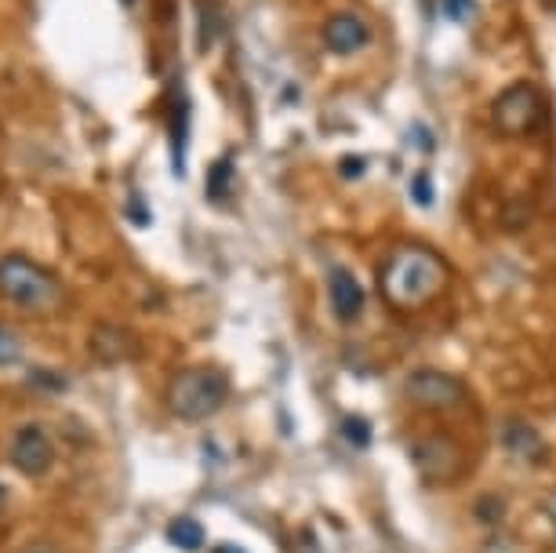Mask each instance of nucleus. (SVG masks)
Here are the masks:
<instances>
[{
	"label": "nucleus",
	"instance_id": "nucleus-12",
	"mask_svg": "<svg viewBox=\"0 0 556 553\" xmlns=\"http://www.w3.org/2000/svg\"><path fill=\"white\" fill-rule=\"evenodd\" d=\"M204 525L193 517H175L172 525H167V542H172L175 550H186V553H197L204 550Z\"/></svg>",
	"mask_w": 556,
	"mask_h": 553
},
{
	"label": "nucleus",
	"instance_id": "nucleus-14",
	"mask_svg": "<svg viewBox=\"0 0 556 553\" xmlns=\"http://www.w3.org/2000/svg\"><path fill=\"white\" fill-rule=\"evenodd\" d=\"M18 353H23V342H18L8 328H0V364H12Z\"/></svg>",
	"mask_w": 556,
	"mask_h": 553
},
{
	"label": "nucleus",
	"instance_id": "nucleus-11",
	"mask_svg": "<svg viewBox=\"0 0 556 553\" xmlns=\"http://www.w3.org/2000/svg\"><path fill=\"white\" fill-rule=\"evenodd\" d=\"M328 296H331V310L339 321H356L364 310V288L356 285V277L350 269H334L328 280Z\"/></svg>",
	"mask_w": 556,
	"mask_h": 553
},
{
	"label": "nucleus",
	"instance_id": "nucleus-3",
	"mask_svg": "<svg viewBox=\"0 0 556 553\" xmlns=\"http://www.w3.org/2000/svg\"><path fill=\"white\" fill-rule=\"evenodd\" d=\"M229 398V379L212 364H197V368H182L172 375L164 390V404L175 419L182 423H204L215 412H223Z\"/></svg>",
	"mask_w": 556,
	"mask_h": 553
},
{
	"label": "nucleus",
	"instance_id": "nucleus-6",
	"mask_svg": "<svg viewBox=\"0 0 556 553\" xmlns=\"http://www.w3.org/2000/svg\"><path fill=\"white\" fill-rule=\"evenodd\" d=\"M412 458L422 469L426 481L433 485H451L455 477H462V452L451 437H440V433H429L422 437L418 444H412Z\"/></svg>",
	"mask_w": 556,
	"mask_h": 553
},
{
	"label": "nucleus",
	"instance_id": "nucleus-5",
	"mask_svg": "<svg viewBox=\"0 0 556 553\" xmlns=\"http://www.w3.org/2000/svg\"><path fill=\"white\" fill-rule=\"evenodd\" d=\"M404 398L422 412H455L469 401L466 382L437 368H418L404 379Z\"/></svg>",
	"mask_w": 556,
	"mask_h": 553
},
{
	"label": "nucleus",
	"instance_id": "nucleus-17",
	"mask_svg": "<svg viewBox=\"0 0 556 553\" xmlns=\"http://www.w3.org/2000/svg\"><path fill=\"white\" fill-rule=\"evenodd\" d=\"M469 8H473V0H447V15L451 18H466Z\"/></svg>",
	"mask_w": 556,
	"mask_h": 553
},
{
	"label": "nucleus",
	"instance_id": "nucleus-8",
	"mask_svg": "<svg viewBox=\"0 0 556 553\" xmlns=\"http://www.w3.org/2000/svg\"><path fill=\"white\" fill-rule=\"evenodd\" d=\"M367 40H371V29L361 15L353 12H334L328 18V26H324V45H328L334 55H353V51H361Z\"/></svg>",
	"mask_w": 556,
	"mask_h": 553
},
{
	"label": "nucleus",
	"instance_id": "nucleus-1",
	"mask_svg": "<svg viewBox=\"0 0 556 553\" xmlns=\"http://www.w3.org/2000/svg\"><path fill=\"white\" fill-rule=\"evenodd\" d=\"M451 285L447 259L426 244H404L379 269V291L393 310H422Z\"/></svg>",
	"mask_w": 556,
	"mask_h": 553
},
{
	"label": "nucleus",
	"instance_id": "nucleus-7",
	"mask_svg": "<svg viewBox=\"0 0 556 553\" xmlns=\"http://www.w3.org/2000/svg\"><path fill=\"white\" fill-rule=\"evenodd\" d=\"M51 463H55V444H51V437L40 430V426H23L12 441V466L26 477H40V474H48Z\"/></svg>",
	"mask_w": 556,
	"mask_h": 553
},
{
	"label": "nucleus",
	"instance_id": "nucleus-9",
	"mask_svg": "<svg viewBox=\"0 0 556 553\" xmlns=\"http://www.w3.org/2000/svg\"><path fill=\"white\" fill-rule=\"evenodd\" d=\"M502 448H506L513 458H520V463H542L545 458L542 433L523 419H509L502 426Z\"/></svg>",
	"mask_w": 556,
	"mask_h": 553
},
{
	"label": "nucleus",
	"instance_id": "nucleus-13",
	"mask_svg": "<svg viewBox=\"0 0 556 553\" xmlns=\"http://www.w3.org/2000/svg\"><path fill=\"white\" fill-rule=\"evenodd\" d=\"M339 430H342V437L353 448H367V444H371V426H367L364 419H356V415H345Z\"/></svg>",
	"mask_w": 556,
	"mask_h": 553
},
{
	"label": "nucleus",
	"instance_id": "nucleus-15",
	"mask_svg": "<svg viewBox=\"0 0 556 553\" xmlns=\"http://www.w3.org/2000/svg\"><path fill=\"white\" fill-rule=\"evenodd\" d=\"M477 517L488 520V525H498V520L506 517V510H502L498 499H480V503H477Z\"/></svg>",
	"mask_w": 556,
	"mask_h": 553
},
{
	"label": "nucleus",
	"instance_id": "nucleus-19",
	"mask_svg": "<svg viewBox=\"0 0 556 553\" xmlns=\"http://www.w3.org/2000/svg\"><path fill=\"white\" fill-rule=\"evenodd\" d=\"M215 553H244V550H237V546H218Z\"/></svg>",
	"mask_w": 556,
	"mask_h": 553
},
{
	"label": "nucleus",
	"instance_id": "nucleus-2",
	"mask_svg": "<svg viewBox=\"0 0 556 553\" xmlns=\"http://www.w3.org/2000/svg\"><path fill=\"white\" fill-rule=\"evenodd\" d=\"M0 296L29 317H48L66 306L62 280L29 255H0Z\"/></svg>",
	"mask_w": 556,
	"mask_h": 553
},
{
	"label": "nucleus",
	"instance_id": "nucleus-4",
	"mask_svg": "<svg viewBox=\"0 0 556 553\" xmlns=\"http://www.w3.org/2000/svg\"><path fill=\"white\" fill-rule=\"evenodd\" d=\"M542 110H545L542 91L528 85V80H517V85H509L495 99V106H491V128L498 135H506V139H523V135L539 131Z\"/></svg>",
	"mask_w": 556,
	"mask_h": 553
},
{
	"label": "nucleus",
	"instance_id": "nucleus-18",
	"mask_svg": "<svg viewBox=\"0 0 556 553\" xmlns=\"http://www.w3.org/2000/svg\"><path fill=\"white\" fill-rule=\"evenodd\" d=\"M26 553H59V550L51 546V542H34V546H29Z\"/></svg>",
	"mask_w": 556,
	"mask_h": 553
},
{
	"label": "nucleus",
	"instance_id": "nucleus-16",
	"mask_svg": "<svg viewBox=\"0 0 556 553\" xmlns=\"http://www.w3.org/2000/svg\"><path fill=\"white\" fill-rule=\"evenodd\" d=\"M412 197H415V204H433V183H429V175H418Z\"/></svg>",
	"mask_w": 556,
	"mask_h": 553
},
{
	"label": "nucleus",
	"instance_id": "nucleus-20",
	"mask_svg": "<svg viewBox=\"0 0 556 553\" xmlns=\"http://www.w3.org/2000/svg\"><path fill=\"white\" fill-rule=\"evenodd\" d=\"M0 193H4V179H0Z\"/></svg>",
	"mask_w": 556,
	"mask_h": 553
},
{
	"label": "nucleus",
	"instance_id": "nucleus-10",
	"mask_svg": "<svg viewBox=\"0 0 556 553\" xmlns=\"http://www.w3.org/2000/svg\"><path fill=\"white\" fill-rule=\"evenodd\" d=\"M135 339L131 331H124L117 325H99L91 331V357L99 364H124L128 357H135Z\"/></svg>",
	"mask_w": 556,
	"mask_h": 553
}]
</instances>
